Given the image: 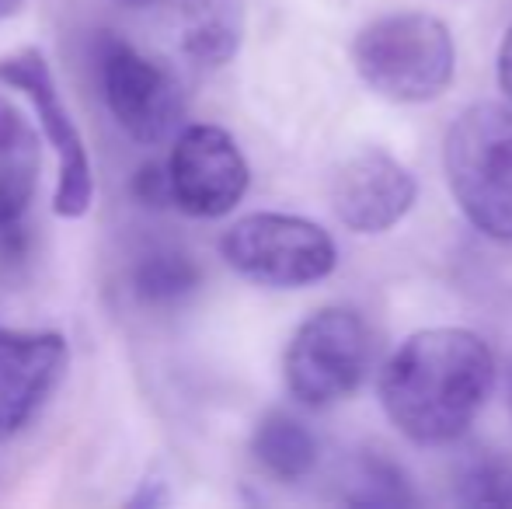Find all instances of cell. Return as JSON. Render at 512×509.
I'll use <instances>...</instances> for the list:
<instances>
[{"label": "cell", "instance_id": "cell-14", "mask_svg": "<svg viewBox=\"0 0 512 509\" xmlns=\"http://www.w3.org/2000/svg\"><path fill=\"white\" fill-rule=\"evenodd\" d=\"M203 283L196 258L178 248H157L133 265V293L147 307H178Z\"/></svg>", "mask_w": 512, "mask_h": 509}, {"label": "cell", "instance_id": "cell-2", "mask_svg": "<svg viewBox=\"0 0 512 509\" xmlns=\"http://www.w3.org/2000/svg\"><path fill=\"white\" fill-rule=\"evenodd\" d=\"M359 81L394 105L436 102L457 74V46L436 14L398 11L373 18L352 39Z\"/></svg>", "mask_w": 512, "mask_h": 509}, {"label": "cell", "instance_id": "cell-6", "mask_svg": "<svg viewBox=\"0 0 512 509\" xmlns=\"http://www.w3.org/2000/svg\"><path fill=\"white\" fill-rule=\"evenodd\" d=\"M0 84L21 91L32 102L35 116H39V133L56 150V217H84L91 210V199H95V171H91V157L88 147H84L81 129H77V119L70 116L67 102H63L60 88H56V74L49 67L46 53L35 46H25L0 56Z\"/></svg>", "mask_w": 512, "mask_h": 509}, {"label": "cell", "instance_id": "cell-15", "mask_svg": "<svg viewBox=\"0 0 512 509\" xmlns=\"http://www.w3.org/2000/svg\"><path fill=\"white\" fill-rule=\"evenodd\" d=\"M342 503L359 509H373V506L401 509V506H415L418 499L411 492L405 471L391 457L377 454V450H363V454L352 457L342 475Z\"/></svg>", "mask_w": 512, "mask_h": 509}, {"label": "cell", "instance_id": "cell-19", "mask_svg": "<svg viewBox=\"0 0 512 509\" xmlns=\"http://www.w3.org/2000/svg\"><path fill=\"white\" fill-rule=\"evenodd\" d=\"M25 7V0H0V21L4 18H14V14Z\"/></svg>", "mask_w": 512, "mask_h": 509}, {"label": "cell", "instance_id": "cell-9", "mask_svg": "<svg viewBox=\"0 0 512 509\" xmlns=\"http://www.w3.org/2000/svg\"><path fill=\"white\" fill-rule=\"evenodd\" d=\"M67 363L70 349L60 332L0 325V443L18 436L46 408Z\"/></svg>", "mask_w": 512, "mask_h": 509}, {"label": "cell", "instance_id": "cell-1", "mask_svg": "<svg viewBox=\"0 0 512 509\" xmlns=\"http://www.w3.org/2000/svg\"><path fill=\"white\" fill-rule=\"evenodd\" d=\"M495 387V356L471 328H422L380 370V405L418 447L460 440Z\"/></svg>", "mask_w": 512, "mask_h": 509}, {"label": "cell", "instance_id": "cell-17", "mask_svg": "<svg viewBox=\"0 0 512 509\" xmlns=\"http://www.w3.org/2000/svg\"><path fill=\"white\" fill-rule=\"evenodd\" d=\"M133 192L136 199H140L143 206H168L175 203V196H171V175H168V164L161 161H150L140 168V175H136L133 182Z\"/></svg>", "mask_w": 512, "mask_h": 509}, {"label": "cell", "instance_id": "cell-3", "mask_svg": "<svg viewBox=\"0 0 512 509\" xmlns=\"http://www.w3.org/2000/svg\"><path fill=\"white\" fill-rule=\"evenodd\" d=\"M443 168L474 231L512 245V109L478 102L460 112L446 129Z\"/></svg>", "mask_w": 512, "mask_h": 509}, {"label": "cell", "instance_id": "cell-18", "mask_svg": "<svg viewBox=\"0 0 512 509\" xmlns=\"http://www.w3.org/2000/svg\"><path fill=\"white\" fill-rule=\"evenodd\" d=\"M499 84L512 102V25L506 28V39L499 46Z\"/></svg>", "mask_w": 512, "mask_h": 509}, {"label": "cell", "instance_id": "cell-8", "mask_svg": "<svg viewBox=\"0 0 512 509\" xmlns=\"http://www.w3.org/2000/svg\"><path fill=\"white\" fill-rule=\"evenodd\" d=\"M171 196L189 217L216 220L227 217L248 192V161L237 140L223 126H185L175 136L168 157Z\"/></svg>", "mask_w": 512, "mask_h": 509}, {"label": "cell", "instance_id": "cell-12", "mask_svg": "<svg viewBox=\"0 0 512 509\" xmlns=\"http://www.w3.org/2000/svg\"><path fill=\"white\" fill-rule=\"evenodd\" d=\"M42 147L35 126L0 95V227L14 224L39 189Z\"/></svg>", "mask_w": 512, "mask_h": 509}, {"label": "cell", "instance_id": "cell-5", "mask_svg": "<svg viewBox=\"0 0 512 509\" xmlns=\"http://www.w3.org/2000/svg\"><path fill=\"white\" fill-rule=\"evenodd\" d=\"M370 328L352 307H321L293 332L283 356L290 394L307 408L345 401L370 370Z\"/></svg>", "mask_w": 512, "mask_h": 509}, {"label": "cell", "instance_id": "cell-11", "mask_svg": "<svg viewBox=\"0 0 512 509\" xmlns=\"http://www.w3.org/2000/svg\"><path fill=\"white\" fill-rule=\"evenodd\" d=\"M248 28L244 0H171L178 53L199 70H220L237 56Z\"/></svg>", "mask_w": 512, "mask_h": 509}, {"label": "cell", "instance_id": "cell-13", "mask_svg": "<svg viewBox=\"0 0 512 509\" xmlns=\"http://www.w3.org/2000/svg\"><path fill=\"white\" fill-rule=\"evenodd\" d=\"M251 454L265 475L279 482H300L317 468V436L290 412H269L251 433Z\"/></svg>", "mask_w": 512, "mask_h": 509}, {"label": "cell", "instance_id": "cell-4", "mask_svg": "<svg viewBox=\"0 0 512 509\" xmlns=\"http://www.w3.org/2000/svg\"><path fill=\"white\" fill-rule=\"evenodd\" d=\"M234 272L272 290H300L321 283L338 265L331 234L293 213H251L237 220L220 241Z\"/></svg>", "mask_w": 512, "mask_h": 509}, {"label": "cell", "instance_id": "cell-7", "mask_svg": "<svg viewBox=\"0 0 512 509\" xmlns=\"http://www.w3.org/2000/svg\"><path fill=\"white\" fill-rule=\"evenodd\" d=\"M98 74L108 112L136 143H164L182 126V81L115 32H105L98 42Z\"/></svg>", "mask_w": 512, "mask_h": 509}, {"label": "cell", "instance_id": "cell-16", "mask_svg": "<svg viewBox=\"0 0 512 509\" xmlns=\"http://www.w3.org/2000/svg\"><path fill=\"white\" fill-rule=\"evenodd\" d=\"M453 489L464 506L512 509V461L488 447L467 450L453 468Z\"/></svg>", "mask_w": 512, "mask_h": 509}, {"label": "cell", "instance_id": "cell-20", "mask_svg": "<svg viewBox=\"0 0 512 509\" xmlns=\"http://www.w3.org/2000/svg\"><path fill=\"white\" fill-rule=\"evenodd\" d=\"M126 4H133V7H147V4H154V0H126Z\"/></svg>", "mask_w": 512, "mask_h": 509}, {"label": "cell", "instance_id": "cell-10", "mask_svg": "<svg viewBox=\"0 0 512 509\" xmlns=\"http://www.w3.org/2000/svg\"><path fill=\"white\" fill-rule=\"evenodd\" d=\"M418 199L415 175L387 150H359L338 168L331 185L335 217L352 234H384L408 217Z\"/></svg>", "mask_w": 512, "mask_h": 509}, {"label": "cell", "instance_id": "cell-21", "mask_svg": "<svg viewBox=\"0 0 512 509\" xmlns=\"http://www.w3.org/2000/svg\"><path fill=\"white\" fill-rule=\"evenodd\" d=\"M509 405H512V377H509Z\"/></svg>", "mask_w": 512, "mask_h": 509}]
</instances>
